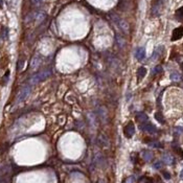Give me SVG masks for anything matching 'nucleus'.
<instances>
[{"instance_id": "11", "label": "nucleus", "mask_w": 183, "mask_h": 183, "mask_svg": "<svg viewBox=\"0 0 183 183\" xmlns=\"http://www.w3.org/2000/svg\"><path fill=\"white\" fill-rule=\"evenodd\" d=\"M141 156H142V158H143V160L145 161H148L150 162L152 159H153V153L152 152H150V151H142V153H141Z\"/></svg>"}, {"instance_id": "10", "label": "nucleus", "mask_w": 183, "mask_h": 183, "mask_svg": "<svg viewBox=\"0 0 183 183\" xmlns=\"http://www.w3.org/2000/svg\"><path fill=\"white\" fill-rule=\"evenodd\" d=\"M99 145H101V147H104V148H108V147H109V140H108V138H107L105 135H103V134H101L99 136Z\"/></svg>"}, {"instance_id": "29", "label": "nucleus", "mask_w": 183, "mask_h": 183, "mask_svg": "<svg viewBox=\"0 0 183 183\" xmlns=\"http://www.w3.org/2000/svg\"><path fill=\"white\" fill-rule=\"evenodd\" d=\"M3 6V0H0V8Z\"/></svg>"}, {"instance_id": "15", "label": "nucleus", "mask_w": 183, "mask_h": 183, "mask_svg": "<svg viewBox=\"0 0 183 183\" xmlns=\"http://www.w3.org/2000/svg\"><path fill=\"white\" fill-rule=\"evenodd\" d=\"M155 118H156V120H157L159 123H161V125L165 123V120H164V118H163V115H162L160 112H156L155 113Z\"/></svg>"}, {"instance_id": "3", "label": "nucleus", "mask_w": 183, "mask_h": 183, "mask_svg": "<svg viewBox=\"0 0 183 183\" xmlns=\"http://www.w3.org/2000/svg\"><path fill=\"white\" fill-rule=\"evenodd\" d=\"M30 91H32V87L29 85H25L23 87L20 89V91L18 92L16 96V103H21V101H25L26 97L29 95Z\"/></svg>"}, {"instance_id": "28", "label": "nucleus", "mask_w": 183, "mask_h": 183, "mask_svg": "<svg viewBox=\"0 0 183 183\" xmlns=\"http://www.w3.org/2000/svg\"><path fill=\"white\" fill-rule=\"evenodd\" d=\"M180 178H181V180H183V169L181 171V173H180Z\"/></svg>"}, {"instance_id": "13", "label": "nucleus", "mask_w": 183, "mask_h": 183, "mask_svg": "<svg viewBox=\"0 0 183 183\" xmlns=\"http://www.w3.org/2000/svg\"><path fill=\"white\" fill-rule=\"evenodd\" d=\"M40 65H41V59H40V58H38V57H35L33 60H32V64H30L32 68H33V69L38 68Z\"/></svg>"}, {"instance_id": "31", "label": "nucleus", "mask_w": 183, "mask_h": 183, "mask_svg": "<svg viewBox=\"0 0 183 183\" xmlns=\"http://www.w3.org/2000/svg\"><path fill=\"white\" fill-rule=\"evenodd\" d=\"M181 69H182V71H183V62L181 63Z\"/></svg>"}, {"instance_id": "16", "label": "nucleus", "mask_w": 183, "mask_h": 183, "mask_svg": "<svg viewBox=\"0 0 183 183\" xmlns=\"http://www.w3.org/2000/svg\"><path fill=\"white\" fill-rule=\"evenodd\" d=\"M116 42H117V44H118V46L119 47H123L125 46V39L121 37L120 35H116Z\"/></svg>"}, {"instance_id": "6", "label": "nucleus", "mask_w": 183, "mask_h": 183, "mask_svg": "<svg viewBox=\"0 0 183 183\" xmlns=\"http://www.w3.org/2000/svg\"><path fill=\"white\" fill-rule=\"evenodd\" d=\"M123 133H125V136L128 137V138H131L134 135V133H135V126H134V123L132 121L128 123V125L125 127Z\"/></svg>"}, {"instance_id": "7", "label": "nucleus", "mask_w": 183, "mask_h": 183, "mask_svg": "<svg viewBox=\"0 0 183 183\" xmlns=\"http://www.w3.org/2000/svg\"><path fill=\"white\" fill-rule=\"evenodd\" d=\"M183 37V27L180 26V27H177L173 30L172 34V41H177V40H180Z\"/></svg>"}, {"instance_id": "4", "label": "nucleus", "mask_w": 183, "mask_h": 183, "mask_svg": "<svg viewBox=\"0 0 183 183\" xmlns=\"http://www.w3.org/2000/svg\"><path fill=\"white\" fill-rule=\"evenodd\" d=\"M164 0H153V5H152V15L158 16L160 13L162 5H163Z\"/></svg>"}, {"instance_id": "19", "label": "nucleus", "mask_w": 183, "mask_h": 183, "mask_svg": "<svg viewBox=\"0 0 183 183\" xmlns=\"http://www.w3.org/2000/svg\"><path fill=\"white\" fill-rule=\"evenodd\" d=\"M162 71V67L160 65H157V66H155L153 68V70H152V74L153 75H155V74H158V73H160Z\"/></svg>"}, {"instance_id": "12", "label": "nucleus", "mask_w": 183, "mask_h": 183, "mask_svg": "<svg viewBox=\"0 0 183 183\" xmlns=\"http://www.w3.org/2000/svg\"><path fill=\"white\" fill-rule=\"evenodd\" d=\"M145 74H147V68L142 67V66L139 67L138 70H137V79H138V81H141L145 77Z\"/></svg>"}, {"instance_id": "18", "label": "nucleus", "mask_w": 183, "mask_h": 183, "mask_svg": "<svg viewBox=\"0 0 183 183\" xmlns=\"http://www.w3.org/2000/svg\"><path fill=\"white\" fill-rule=\"evenodd\" d=\"M30 3H32V6H34V8H39L43 4V1L42 0H32Z\"/></svg>"}, {"instance_id": "5", "label": "nucleus", "mask_w": 183, "mask_h": 183, "mask_svg": "<svg viewBox=\"0 0 183 183\" xmlns=\"http://www.w3.org/2000/svg\"><path fill=\"white\" fill-rule=\"evenodd\" d=\"M140 129H141L142 131L145 132V133H149V134H154L157 132V129L154 125H152L151 123H142L140 125Z\"/></svg>"}, {"instance_id": "17", "label": "nucleus", "mask_w": 183, "mask_h": 183, "mask_svg": "<svg viewBox=\"0 0 183 183\" xmlns=\"http://www.w3.org/2000/svg\"><path fill=\"white\" fill-rule=\"evenodd\" d=\"M8 27L2 26V27H1V38H2L3 40H6V39H8Z\"/></svg>"}, {"instance_id": "1", "label": "nucleus", "mask_w": 183, "mask_h": 183, "mask_svg": "<svg viewBox=\"0 0 183 183\" xmlns=\"http://www.w3.org/2000/svg\"><path fill=\"white\" fill-rule=\"evenodd\" d=\"M51 73L52 72L50 69H44V70L34 74L33 77L28 80V82H29L30 85H37V84H39V83L45 81L46 79H48V77L51 75Z\"/></svg>"}, {"instance_id": "27", "label": "nucleus", "mask_w": 183, "mask_h": 183, "mask_svg": "<svg viewBox=\"0 0 183 183\" xmlns=\"http://www.w3.org/2000/svg\"><path fill=\"white\" fill-rule=\"evenodd\" d=\"M162 175H163L164 178H165V179H167V180H169V179H171V175H169V173L165 172V171H164V172H162Z\"/></svg>"}, {"instance_id": "22", "label": "nucleus", "mask_w": 183, "mask_h": 183, "mask_svg": "<svg viewBox=\"0 0 183 183\" xmlns=\"http://www.w3.org/2000/svg\"><path fill=\"white\" fill-rule=\"evenodd\" d=\"M23 65H24V60H23V59H20L19 62H18V66H17L18 71H21L22 69H23Z\"/></svg>"}, {"instance_id": "25", "label": "nucleus", "mask_w": 183, "mask_h": 183, "mask_svg": "<svg viewBox=\"0 0 183 183\" xmlns=\"http://www.w3.org/2000/svg\"><path fill=\"white\" fill-rule=\"evenodd\" d=\"M134 180H135V179H134L133 176H130V177L127 178V179L125 180V182H123V183H134Z\"/></svg>"}, {"instance_id": "20", "label": "nucleus", "mask_w": 183, "mask_h": 183, "mask_svg": "<svg viewBox=\"0 0 183 183\" xmlns=\"http://www.w3.org/2000/svg\"><path fill=\"white\" fill-rule=\"evenodd\" d=\"M171 79H172V81H179L180 80V74L178 73V72H173L172 74H171Z\"/></svg>"}, {"instance_id": "2", "label": "nucleus", "mask_w": 183, "mask_h": 183, "mask_svg": "<svg viewBox=\"0 0 183 183\" xmlns=\"http://www.w3.org/2000/svg\"><path fill=\"white\" fill-rule=\"evenodd\" d=\"M111 19L113 20V22H114L115 24L117 25L118 28H119V29L121 30L123 33H125V34L129 33V24L127 23L126 21H125V20L121 19V18H119L117 15H115V14L111 15Z\"/></svg>"}, {"instance_id": "14", "label": "nucleus", "mask_w": 183, "mask_h": 183, "mask_svg": "<svg viewBox=\"0 0 183 183\" xmlns=\"http://www.w3.org/2000/svg\"><path fill=\"white\" fill-rule=\"evenodd\" d=\"M163 161L167 164H173L174 163V158L169 154H165V155H163Z\"/></svg>"}, {"instance_id": "21", "label": "nucleus", "mask_w": 183, "mask_h": 183, "mask_svg": "<svg viewBox=\"0 0 183 183\" xmlns=\"http://www.w3.org/2000/svg\"><path fill=\"white\" fill-rule=\"evenodd\" d=\"M176 16H177L178 19L183 20V8H179L177 12H176Z\"/></svg>"}, {"instance_id": "26", "label": "nucleus", "mask_w": 183, "mask_h": 183, "mask_svg": "<svg viewBox=\"0 0 183 183\" xmlns=\"http://www.w3.org/2000/svg\"><path fill=\"white\" fill-rule=\"evenodd\" d=\"M8 75H10V71H6L5 72V74H4V77H3V81H2V83L4 84V83H6L8 82Z\"/></svg>"}, {"instance_id": "23", "label": "nucleus", "mask_w": 183, "mask_h": 183, "mask_svg": "<svg viewBox=\"0 0 183 183\" xmlns=\"http://www.w3.org/2000/svg\"><path fill=\"white\" fill-rule=\"evenodd\" d=\"M149 145L151 147H154V148H162V145L160 142H157V141H152V142H149Z\"/></svg>"}, {"instance_id": "24", "label": "nucleus", "mask_w": 183, "mask_h": 183, "mask_svg": "<svg viewBox=\"0 0 183 183\" xmlns=\"http://www.w3.org/2000/svg\"><path fill=\"white\" fill-rule=\"evenodd\" d=\"M162 165H163V163H162L161 161H156L155 163L153 164L154 169H162Z\"/></svg>"}, {"instance_id": "30", "label": "nucleus", "mask_w": 183, "mask_h": 183, "mask_svg": "<svg viewBox=\"0 0 183 183\" xmlns=\"http://www.w3.org/2000/svg\"><path fill=\"white\" fill-rule=\"evenodd\" d=\"M99 183H106V181H105V180H103V179H101V180L99 181Z\"/></svg>"}, {"instance_id": "9", "label": "nucleus", "mask_w": 183, "mask_h": 183, "mask_svg": "<svg viewBox=\"0 0 183 183\" xmlns=\"http://www.w3.org/2000/svg\"><path fill=\"white\" fill-rule=\"evenodd\" d=\"M135 57H136L137 60H143L145 57V49L143 47H139V48H137L136 51H135Z\"/></svg>"}, {"instance_id": "8", "label": "nucleus", "mask_w": 183, "mask_h": 183, "mask_svg": "<svg viewBox=\"0 0 183 183\" xmlns=\"http://www.w3.org/2000/svg\"><path fill=\"white\" fill-rule=\"evenodd\" d=\"M136 119H137V121H138V123H140V125H142V123H148V121H149L148 115L145 114V113H143V112L137 113V114H136Z\"/></svg>"}]
</instances>
